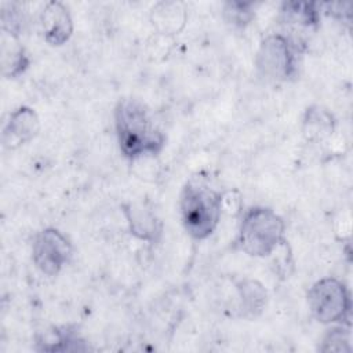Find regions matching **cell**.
<instances>
[{
    "label": "cell",
    "mask_w": 353,
    "mask_h": 353,
    "mask_svg": "<svg viewBox=\"0 0 353 353\" xmlns=\"http://www.w3.org/2000/svg\"><path fill=\"white\" fill-rule=\"evenodd\" d=\"M179 210L186 233L194 240H204L214 233L221 221V192L200 181H189L182 188Z\"/></svg>",
    "instance_id": "cell-2"
},
{
    "label": "cell",
    "mask_w": 353,
    "mask_h": 353,
    "mask_svg": "<svg viewBox=\"0 0 353 353\" xmlns=\"http://www.w3.org/2000/svg\"><path fill=\"white\" fill-rule=\"evenodd\" d=\"M72 244L68 237L55 228L40 230L32 244L34 266L46 276H57L72 258Z\"/></svg>",
    "instance_id": "cell-6"
},
{
    "label": "cell",
    "mask_w": 353,
    "mask_h": 353,
    "mask_svg": "<svg viewBox=\"0 0 353 353\" xmlns=\"http://www.w3.org/2000/svg\"><path fill=\"white\" fill-rule=\"evenodd\" d=\"M236 290L244 316L256 317L262 313L268 302V291L258 280L243 279L236 284Z\"/></svg>",
    "instance_id": "cell-12"
},
{
    "label": "cell",
    "mask_w": 353,
    "mask_h": 353,
    "mask_svg": "<svg viewBox=\"0 0 353 353\" xmlns=\"http://www.w3.org/2000/svg\"><path fill=\"white\" fill-rule=\"evenodd\" d=\"M188 21V10L181 1H159L150 10V22L159 34H179Z\"/></svg>",
    "instance_id": "cell-10"
},
{
    "label": "cell",
    "mask_w": 353,
    "mask_h": 353,
    "mask_svg": "<svg viewBox=\"0 0 353 353\" xmlns=\"http://www.w3.org/2000/svg\"><path fill=\"white\" fill-rule=\"evenodd\" d=\"M335 119L331 112L319 105L306 109L303 116V135L309 141H320L335 130Z\"/></svg>",
    "instance_id": "cell-13"
},
{
    "label": "cell",
    "mask_w": 353,
    "mask_h": 353,
    "mask_svg": "<svg viewBox=\"0 0 353 353\" xmlns=\"http://www.w3.org/2000/svg\"><path fill=\"white\" fill-rule=\"evenodd\" d=\"M26 23L23 8L18 3H7L1 7V32L19 39Z\"/></svg>",
    "instance_id": "cell-16"
},
{
    "label": "cell",
    "mask_w": 353,
    "mask_h": 353,
    "mask_svg": "<svg viewBox=\"0 0 353 353\" xmlns=\"http://www.w3.org/2000/svg\"><path fill=\"white\" fill-rule=\"evenodd\" d=\"M40 131V119L34 109L19 106L12 110L3 127L1 141L4 148L15 149L30 142Z\"/></svg>",
    "instance_id": "cell-9"
},
{
    "label": "cell",
    "mask_w": 353,
    "mask_h": 353,
    "mask_svg": "<svg viewBox=\"0 0 353 353\" xmlns=\"http://www.w3.org/2000/svg\"><path fill=\"white\" fill-rule=\"evenodd\" d=\"M1 65L3 74L7 77L21 76L29 66V58L25 48L19 44L17 37L3 33L1 39Z\"/></svg>",
    "instance_id": "cell-14"
},
{
    "label": "cell",
    "mask_w": 353,
    "mask_h": 353,
    "mask_svg": "<svg viewBox=\"0 0 353 353\" xmlns=\"http://www.w3.org/2000/svg\"><path fill=\"white\" fill-rule=\"evenodd\" d=\"M114 127L120 152L130 160L159 154L165 135L149 108L137 98H123L114 108Z\"/></svg>",
    "instance_id": "cell-1"
},
{
    "label": "cell",
    "mask_w": 353,
    "mask_h": 353,
    "mask_svg": "<svg viewBox=\"0 0 353 353\" xmlns=\"http://www.w3.org/2000/svg\"><path fill=\"white\" fill-rule=\"evenodd\" d=\"M258 72L274 81H284L296 72V46L284 34L266 36L256 51Z\"/></svg>",
    "instance_id": "cell-5"
},
{
    "label": "cell",
    "mask_w": 353,
    "mask_h": 353,
    "mask_svg": "<svg viewBox=\"0 0 353 353\" xmlns=\"http://www.w3.org/2000/svg\"><path fill=\"white\" fill-rule=\"evenodd\" d=\"M130 233L141 241L157 243L163 236V222L148 200H132L121 205Z\"/></svg>",
    "instance_id": "cell-7"
},
{
    "label": "cell",
    "mask_w": 353,
    "mask_h": 353,
    "mask_svg": "<svg viewBox=\"0 0 353 353\" xmlns=\"http://www.w3.org/2000/svg\"><path fill=\"white\" fill-rule=\"evenodd\" d=\"M40 28L50 46H63L73 33V19L69 8L62 1H48L40 11Z\"/></svg>",
    "instance_id": "cell-8"
},
{
    "label": "cell",
    "mask_w": 353,
    "mask_h": 353,
    "mask_svg": "<svg viewBox=\"0 0 353 353\" xmlns=\"http://www.w3.org/2000/svg\"><path fill=\"white\" fill-rule=\"evenodd\" d=\"M222 12L225 21L236 28L247 26L255 17L254 3L248 1H226L223 4Z\"/></svg>",
    "instance_id": "cell-17"
},
{
    "label": "cell",
    "mask_w": 353,
    "mask_h": 353,
    "mask_svg": "<svg viewBox=\"0 0 353 353\" xmlns=\"http://www.w3.org/2000/svg\"><path fill=\"white\" fill-rule=\"evenodd\" d=\"M307 305L312 316L321 324H343L350 317V292L335 277L317 280L307 291Z\"/></svg>",
    "instance_id": "cell-4"
},
{
    "label": "cell",
    "mask_w": 353,
    "mask_h": 353,
    "mask_svg": "<svg viewBox=\"0 0 353 353\" xmlns=\"http://www.w3.org/2000/svg\"><path fill=\"white\" fill-rule=\"evenodd\" d=\"M221 203L222 214L226 212L228 215L236 216L241 212V193L236 189H230L221 193Z\"/></svg>",
    "instance_id": "cell-19"
},
{
    "label": "cell",
    "mask_w": 353,
    "mask_h": 353,
    "mask_svg": "<svg viewBox=\"0 0 353 353\" xmlns=\"http://www.w3.org/2000/svg\"><path fill=\"white\" fill-rule=\"evenodd\" d=\"M43 346L40 347L41 350H48V352H68V350H84L85 347L79 346L83 343V339L74 332L70 331L69 328H54V331H50L48 335L43 338V342H39Z\"/></svg>",
    "instance_id": "cell-15"
},
{
    "label": "cell",
    "mask_w": 353,
    "mask_h": 353,
    "mask_svg": "<svg viewBox=\"0 0 353 353\" xmlns=\"http://www.w3.org/2000/svg\"><path fill=\"white\" fill-rule=\"evenodd\" d=\"M283 21L294 28H316L320 22V7L314 1H284L280 10Z\"/></svg>",
    "instance_id": "cell-11"
},
{
    "label": "cell",
    "mask_w": 353,
    "mask_h": 353,
    "mask_svg": "<svg viewBox=\"0 0 353 353\" xmlns=\"http://www.w3.org/2000/svg\"><path fill=\"white\" fill-rule=\"evenodd\" d=\"M284 233L283 218L272 208L256 205L243 214L236 244L250 256L265 258L285 241Z\"/></svg>",
    "instance_id": "cell-3"
},
{
    "label": "cell",
    "mask_w": 353,
    "mask_h": 353,
    "mask_svg": "<svg viewBox=\"0 0 353 353\" xmlns=\"http://www.w3.org/2000/svg\"><path fill=\"white\" fill-rule=\"evenodd\" d=\"M319 349L321 352H350V324H338L328 330Z\"/></svg>",
    "instance_id": "cell-18"
}]
</instances>
